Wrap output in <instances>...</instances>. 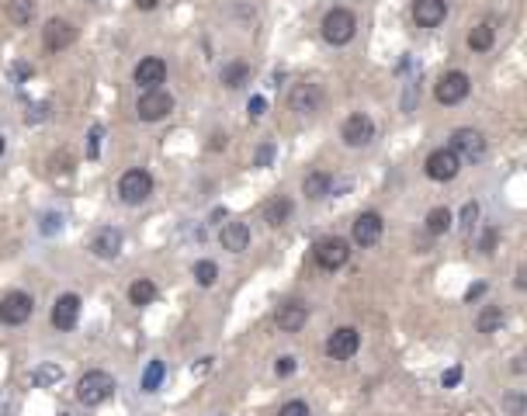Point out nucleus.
Instances as JSON below:
<instances>
[{
    "label": "nucleus",
    "instance_id": "51",
    "mask_svg": "<svg viewBox=\"0 0 527 416\" xmlns=\"http://www.w3.org/2000/svg\"><path fill=\"white\" fill-rule=\"evenodd\" d=\"M59 416H66V413H59Z\"/></svg>",
    "mask_w": 527,
    "mask_h": 416
},
{
    "label": "nucleus",
    "instance_id": "46",
    "mask_svg": "<svg viewBox=\"0 0 527 416\" xmlns=\"http://www.w3.org/2000/svg\"><path fill=\"white\" fill-rule=\"evenodd\" d=\"M25 77H32V66H28V63H18V66H14V80L21 83Z\"/></svg>",
    "mask_w": 527,
    "mask_h": 416
},
{
    "label": "nucleus",
    "instance_id": "41",
    "mask_svg": "<svg viewBox=\"0 0 527 416\" xmlns=\"http://www.w3.org/2000/svg\"><path fill=\"white\" fill-rule=\"evenodd\" d=\"M264 108H267V101H264V97H250V118H260V115H264Z\"/></svg>",
    "mask_w": 527,
    "mask_h": 416
},
{
    "label": "nucleus",
    "instance_id": "10",
    "mask_svg": "<svg viewBox=\"0 0 527 416\" xmlns=\"http://www.w3.org/2000/svg\"><path fill=\"white\" fill-rule=\"evenodd\" d=\"M347 260H351V243H347V240L326 236V240L316 243V264H320L323 271H340Z\"/></svg>",
    "mask_w": 527,
    "mask_h": 416
},
{
    "label": "nucleus",
    "instance_id": "7",
    "mask_svg": "<svg viewBox=\"0 0 527 416\" xmlns=\"http://www.w3.org/2000/svg\"><path fill=\"white\" fill-rule=\"evenodd\" d=\"M468 90H472V80H468V73H461V70H451L444 73L441 80L434 83V97H437V104H461L465 97H468Z\"/></svg>",
    "mask_w": 527,
    "mask_h": 416
},
{
    "label": "nucleus",
    "instance_id": "13",
    "mask_svg": "<svg viewBox=\"0 0 527 416\" xmlns=\"http://www.w3.org/2000/svg\"><path fill=\"white\" fill-rule=\"evenodd\" d=\"M52 326L59 333H70L77 326V319H80V295H73V291H66V295H59L56 302H52Z\"/></svg>",
    "mask_w": 527,
    "mask_h": 416
},
{
    "label": "nucleus",
    "instance_id": "3",
    "mask_svg": "<svg viewBox=\"0 0 527 416\" xmlns=\"http://www.w3.org/2000/svg\"><path fill=\"white\" fill-rule=\"evenodd\" d=\"M153 195V173L150 170H125L119 177V198L125 205H143L146 198Z\"/></svg>",
    "mask_w": 527,
    "mask_h": 416
},
{
    "label": "nucleus",
    "instance_id": "4",
    "mask_svg": "<svg viewBox=\"0 0 527 416\" xmlns=\"http://www.w3.org/2000/svg\"><path fill=\"white\" fill-rule=\"evenodd\" d=\"M35 312V298L28 291H7L0 298V323L4 326H25Z\"/></svg>",
    "mask_w": 527,
    "mask_h": 416
},
{
    "label": "nucleus",
    "instance_id": "39",
    "mask_svg": "<svg viewBox=\"0 0 527 416\" xmlns=\"http://www.w3.org/2000/svg\"><path fill=\"white\" fill-rule=\"evenodd\" d=\"M295 368H298V361H295L291 354H281V357H278V365H274V372L281 374V378H288V374H295Z\"/></svg>",
    "mask_w": 527,
    "mask_h": 416
},
{
    "label": "nucleus",
    "instance_id": "45",
    "mask_svg": "<svg viewBox=\"0 0 527 416\" xmlns=\"http://www.w3.org/2000/svg\"><path fill=\"white\" fill-rule=\"evenodd\" d=\"M483 295H486V281H479V285H472L465 298H468V302H475V298H483Z\"/></svg>",
    "mask_w": 527,
    "mask_h": 416
},
{
    "label": "nucleus",
    "instance_id": "20",
    "mask_svg": "<svg viewBox=\"0 0 527 416\" xmlns=\"http://www.w3.org/2000/svg\"><path fill=\"white\" fill-rule=\"evenodd\" d=\"M219 243H222V250H229V253H243L250 247V226L246 222H226L222 233H219Z\"/></svg>",
    "mask_w": 527,
    "mask_h": 416
},
{
    "label": "nucleus",
    "instance_id": "36",
    "mask_svg": "<svg viewBox=\"0 0 527 416\" xmlns=\"http://www.w3.org/2000/svg\"><path fill=\"white\" fill-rule=\"evenodd\" d=\"M274 142H264V146H257V157H253V166H271L274 164Z\"/></svg>",
    "mask_w": 527,
    "mask_h": 416
},
{
    "label": "nucleus",
    "instance_id": "14",
    "mask_svg": "<svg viewBox=\"0 0 527 416\" xmlns=\"http://www.w3.org/2000/svg\"><path fill=\"white\" fill-rule=\"evenodd\" d=\"M132 80L139 90H153V87H160L166 80V63H163L160 56H146V59H139L135 63V70H132Z\"/></svg>",
    "mask_w": 527,
    "mask_h": 416
},
{
    "label": "nucleus",
    "instance_id": "32",
    "mask_svg": "<svg viewBox=\"0 0 527 416\" xmlns=\"http://www.w3.org/2000/svg\"><path fill=\"white\" fill-rule=\"evenodd\" d=\"M475 226H479V205H475V202H465L461 215H458V229H461V236H468Z\"/></svg>",
    "mask_w": 527,
    "mask_h": 416
},
{
    "label": "nucleus",
    "instance_id": "5",
    "mask_svg": "<svg viewBox=\"0 0 527 416\" xmlns=\"http://www.w3.org/2000/svg\"><path fill=\"white\" fill-rule=\"evenodd\" d=\"M447 146L461 157V164H479L486 157V135L479 128H454Z\"/></svg>",
    "mask_w": 527,
    "mask_h": 416
},
{
    "label": "nucleus",
    "instance_id": "47",
    "mask_svg": "<svg viewBox=\"0 0 527 416\" xmlns=\"http://www.w3.org/2000/svg\"><path fill=\"white\" fill-rule=\"evenodd\" d=\"M135 7H139V11H157L160 0H135Z\"/></svg>",
    "mask_w": 527,
    "mask_h": 416
},
{
    "label": "nucleus",
    "instance_id": "9",
    "mask_svg": "<svg viewBox=\"0 0 527 416\" xmlns=\"http://www.w3.org/2000/svg\"><path fill=\"white\" fill-rule=\"evenodd\" d=\"M73 42H77L73 21H66V18H49V21H45V28H42V45H45V52H63V49H70Z\"/></svg>",
    "mask_w": 527,
    "mask_h": 416
},
{
    "label": "nucleus",
    "instance_id": "2",
    "mask_svg": "<svg viewBox=\"0 0 527 416\" xmlns=\"http://www.w3.org/2000/svg\"><path fill=\"white\" fill-rule=\"evenodd\" d=\"M115 396V378L108 372H101V368H94V372H87L77 381V399H80L83 406H101V403H108Z\"/></svg>",
    "mask_w": 527,
    "mask_h": 416
},
{
    "label": "nucleus",
    "instance_id": "12",
    "mask_svg": "<svg viewBox=\"0 0 527 416\" xmlns=\"http://www.w3.org/2000/svg\"><path fill=\"white\" fill-rule=\"evenodd\" d=\"M288 108L295 115H316L323 108V87L320 83H295V90L288 94Z\"/></svg>",
    "mask_w": 527,
    "mask_h": 416
},
{
    "label": "nucleus",
    "instance_id": "37",
    "mask_svg": "<svg viewBox=\"0 0 527 416\" xmlns=\"http://www.w3.org/2000/svg\"><path fill=\"white\" fill-rule=\"evenodd\" d=\"M101 135H104L101 125H94L90 135H87V157H90V160H97V153H101Z\"/></svg>",
    "mask_w": 527,
    "mask_h": 416
},
{
    "label": "nucleus",
    "instance_id": "48",
    "mask_svg": "<svg viewBox=\"0 0 527 416\" xmlns=\"http://www.w3.org/2000/svg\"><path fill=\"white\" fill-rule=\"evenodd\" d=\"M510 372H527V354H524V357H514V365H510Z\"/></svg>",
    "mask_w": 527,
    "mask_h": 416
},
{
    "label": "nucleus",
    "instance_id": "27",
    "mask_svg": "<svg viewBox=\"0 0 527 416\" xmlns=\"http://www.w3.org/2000/svg\"><path fill=\"white\" fill-rule=\"evenodd\" d=\"M35 0H14L11 7H7V18L18 25V28H25V25H32V18H35Z\"/></svg>",
    "mask_w": 527,
    "mask_h": 416
},
{
    "label": "nucleus",
    "instance_id": "26",
    "mask_svg": "<svg viewBox=\"0 0 527 416\" xmlns=\"http://www.w3.org/2000/svg\"><path fill=\"white\" fill-rule=\"evenodd\" d=\"M492 45H496V32H492V25L483 21V25H475V28L468 32V49H472V52H489Z\"/></svg>",
    "mask_w": 527,
    "mask_h": 416
},
{
    "label": "nucleus",
    "instance_id": "30",
    "mask_svg": "<svg viewBox=\"0 0 527 416\" xmlns=\"http://www.w3.org/2000/svg\"><path fill=\"white\" fill-rule=\"evenodd\" d=\"M191 274H195V281H198L202 288H212V285L219 281V264H215V260H198V264L191 267Z\"/></svg>",
    "mask_w": 527,
    "mask_h": 416
},
{
    "label": "nucleus",
    "instance_id": "31",
    "mask_svg": "<svg viewBox=\"0 0 527 416\" xmlns=\"http://www.w3.org/2000/svg\"><path fill=\"white\" fill-rule=\"evenodd\" d=\"M56 381H63V368L59 365H42L32 372V385H56Z\"/></svg>",
    "mask_w": 527,
    "mask_h": 416
},
{
    "label": "nucleus",
    "instance_id": "35",
    "mask_svg": "<svg viewBox=\"0 0 527 416\" xmlns=\"http://www.w3.org/2000/svg\"><path fill=\"white\" fill-rule=\"evenodd\" d=\"M42 236H52V233H59L63 229V215H56V212H45L42 215Z\"/></svg>",
    "mask_w": 527,
    "mask_h": 416
},
{
    "label": "nucleus",
    "instance_id": "15",
    "mask_svg": "<svg viewBox=\"0 0 527 416\" xmlns=\"http://www.w3.org/2000/svg\"><path fill=\"white\" fill-rule=\"evenodd\" d=\"M274 323H278V330L281 333H298L305 323H309V309H305V302H298V298L281 302L278 312H274Z\"/></svg>",
    "mask_w": 527,
    "mask_h": 416
},
{
    "label": "nucleus",
    "instance_id": "42",
    "mask_svg": "<svg viewBox=\"0 0 527 416\" xmlns=\"http://www.w3.org/2000/svg\"><path fill=\"white\" fill-rule=\"evenodd\" d=\"M514 288L527 291V264H524V267H517V274H514Z\"/></svg>",
    "mask_w": 527,
    "mask_h": 416
},
{
    "label": "nucleus",
    "instance_id": "8",
    "mask_svg": "<svg viewBox=\"0 0 527 416\" xmlns=\"http://www.w3.org/2000/svg\"><path fill=\"white\" fill-rule=\"evenodd\" d=\"M358 347H361V333L354 326H337L323 343L326 357H333V361H351L358 354Z\"/></svg>",
    "mask_w": 527,
    "mask_h": 416
},
{
    "label": "nucleus",
    "instance_id": "21",
    "mask_svg": "<svg viewBox=\"0 0 527 416\" xmlns=\"http://www.w3.org/2000/svg\"><path fill=\"white\" fill-rule=\"evenodd\" d=\"M291 212H295V202H291L288 195H274V198L264 205V222H267V226H284V222L291 219Z\"/></svg>",
    "mask_w": 527,
    "mask_h": 416
},
{
    "label": "nucleus",
    "instance_id": "24",
    "mask_svg": "<svg viewBox=\"0 0 527 416\" xmlns=\"http://www.w3.org/2000/svg\"><path fill=\"white\" fill-rule=\"evenodd\" d=\"M246 80H250V63H243V59H233V63H226V66H222V87H229V90H240Z\"/></svg>",
    "mask_w": 527,
    "mask_h": 416
},
{
    "label": "nucleus",
    "instance_id": "28",
    "mask_svg": "<svg viewBox=\"0 0 527 416\" xmlns=\"http://www.w3.org/2000/svg\"><path fill=\"white\" fill-rule=\"evenodd\" d=\"M163 374H166V365H163L160 357L146 365V372H143V392H146V396H153V392L160 389V385H163Z\"/></svg>",
    "mask_w": 527,
    "mask_h": 416
},
{
    "label": "nucleus",
    "instance_id": "1",
    "mask_svg": "<svg viewBox=\"0 0 527 416\" xmlns=\"http://www.w3.org/2000/svg\"><path fill=\"white\" fill-rule=\"evenodd\" d=\"M320 32H323V42H329V45H347L358 35V18H354L351 7H333V11L323 14Z\"/></svg>",
    "mask_w": 527,
    "mask_h": 416
},
{
    "label": "nucleus",
    "instance_id": "6",
    "mask_svg": "<svg viewBox=\"0 0 527 416\" xmlns=\"http://www.w3.org/2000/svg\"><path fill=\"white\" fill-rule=\"evenodd\" d=\"M170 111H174V94H166L163 87H153V90L139 94V104H135L139 122H163Z\"/></svg>",
    "mask_w": 527,
    "mask_h": 416
},
{
    "label": "nucleus",
    "instance_id": "18",
    "mask_svg": "<svg viewBox=\"0 0 527 416\" xmlns=\"http://www.w3.org/2000/svg\"><path fill=\"white\" fill-rule=\"evenodd\" d=\"M382 233H385V222H382L378 212H361L358 215V222H354V243L358 247H375L382 240Z\"/></svg>",
    "mask_w": 527,
    "mask_h": 416
},
{
    "label": "nucleus",
    "instance_id": "17",
    "mask_svg": "<svg viewBox=\"0 0 527 416\" xmlns=\"http://www.w3.org/2000/svg\"><path fill=\"white\" fill-rule=\"evenodd\" d=\"M340 135H344V142L347 146H354V149H365L368 142L375 139V122L368 118V115H351L344 128H340Z\"/></svg>",
    "mask_w": 527,
    "mask_h": 416
},
{
    "label": "nucleus",
    "instance_id": "33",
    "mask_svg": "<svg viewBox=\"0 0 527 416\" xmlns=\"http://www.w3.org/2000/svg\"><path fill=\"white\" fill-rule=\"evenodd\" d=\"M503 410H507V416H524L527 396L524 392H507V396H503Z\"/></svg>",
    "mask_w": 527,
    "mask_h": 416
},
{
    "label": "nucleus",
    "instance_id": "16",
    "mask_svg": "<svg viewBox=\"0 0 527 416\" xmlns=\"http://www.w3.org/2000/svg\"><path fill=\"white\" fill-rule=\"evenodd\" d=\"M90 253L97 260H115L122 253V229L115 226H101L94 236H90Z\"/></svg>",
    "mask_w": 527,
    "mask_h": 416
},
{
    "label": "nucleus",
    "instance_id": "34",
    "mask_svg": "<svg viewBox=\"0 0 527 416\" xmlns=\"http://www.w3.org/2000/svg\"><path fill=\"white\" fill-rule=\"evenodd\" d=\"M496 247H499V229H492V226H489L486 233L479 236V253L492 257V253H496Z\"/></svg>",
    "mask_w": 527,
    "mask_h": 416
},
{
    "label": "nucleus",
    "instance_id": "43",
    "mask_svg": "<svg viewBox=\"0 0 527 416\" xmlns=\"http://www.w3.org/2000/svg\"><path fill=\"white\" fill-rule=\"evenodd\" d=\"M45 118V104H35V108H28V115H25V122H42Z\"/></svg>",
    "mask_w": 527,
    "mask_h": 416
},
{
    "label": "nucleus",
    "instance_id": "38",
    "mask_svg": "<svg viewBox=\"0 0 527 416\" xmlns=\"http://www.w3.org/2000/svg\"><path fill=\"white\" fill-rule=\"evenodd\" d=\"M278 416H309V406L302 403V399H291V403H284Z\"/></svg>",
    "mask_w": 527,
    "mask_h": 416
},
{
    "label": "nucleus",
    "instance_id": "50",
    "mask_svg": "<svg viewBox=\"0 0 527 416\" xmlns=\"http://www.w3.org/2000/svg\"><path fill=\"white\" fill-rule=\"evenodd\" d=\"M4 149H7V139H4V135H0V157H4Z\"/></svg>",
    "mask_w": 527,
    "mask_h": 416
},
{
    "label": "nucleus",
    "instance_id": "11",
    "mask_svg": "<svg viewBox=\"0 0 527 416\" xmlns=\"http://www.w3.org/2000/svg\"><path fill=\"white\" fill-rule=\"evenodd\" d=\"M458 170H461V157H458L451 146H447V149H434V153L427 157V164H423V173H427L430 181H454Z\"/></svg>",
    "mask_w": 527,
    "mask_h": 416
},
{
    "label": "nucleus",
    "instance_id": "23",
    "mask_svg": "<svg viewBox=\"0 0 527 416\" xmlns=\"http://www.w3.org/2000/svg\"><path fill=\"white\" fill-rule=\"evenodd\" d=\"M503 323H507V312H503V305H483V312L475 316V330L479 333H499L503 330Z\"/></svg>",
    "mask_w": 527,
    "mask_h": 416
},
{
    "label": "nucleus",
    "instance_id": "49",
    "mask_svg": "<svg viewBox=\"0 0 527 416\" xmlns=\"http://www.w3.org/2000/svg\"><path fill=\"white\" fill-rule=\"evenodd\" d=\"M208 368H212V357H202V361L195 365V374H205V372H208Z\"/></svg>",
    "mask_w": 527,
    "mask_h": 416
},
{
    "label": "nucleus",
    "instance_id": "40",
    "mask_svg": "<svg viewBox=\"0 0 527 416\" xmlns=\"http://www.w3.org/2000/svg\"><path fill=\"white\" fill-rule=\"evenodd\" d=\"M461 378H465V368H461V365H454V368H447V372H444L441 385H444V389H454V385H458Z\"/></svg>",
    "mask_w": 527,
    "mask_h": 416
},
{
    "label": "nucleus",
    "instance_id": "44",
    "mask_svg": "<svg viewBox=\"0 0 527 416\" xmlns=\"http://www.w3.org/2000/svg\"><path fill=\"white\" fill-rule=\"evenodd\" d=\"M416 108V83L409 87V94H403V111H413Z\"/></svg>",
    "mask_w": 527,
    "mask_h": 416
},
{
    "label": "nucleus",
    "instance_id": "19",
    "mask_svg": "<svg viewBox=\"0 0 527 416\" xmlns=\"http://www.w3.org/2000/svg\"><path fill=\"white\" fill-rule=\"evenodd\" d=\"M447 18V0H413V21L420 28H441Z\"/></svg>",
    "mask_w": 527,
    "mask_h": 416
},
{
    "label": "nucleus",
    "instance_id": "29",
    "mask_svg": "<svg viewBox=\"0 0 527 416\" xmlns=\"http://www.w3.org/2000/svg\"><path fill=\"white\" fill-rule=\"evenodd\" d=\"M423 222H427V233H430V236H444L447 229H451V212H447V208H430Z\"/></svg>",
    "mask_w": 527,
    "mask_h": 416
},
{
    "label": "nucleus",
    "instance_id": "22",
    "mask_svg": "<svg viewBox=\"0 0 527 416\" xmlns=\"http://www.w3.org/2000/svg\"><path fill=\"white\" fill-rule=\"evenodd\" d=\"M333 191V177L326 173V170H313L309 177H305V184H302V195L309 198V202H320Z\"/></svg>",
    "mask_w": 527,
    "mask_h": 416
},
{
    "label": "nucleus",
    "instance_id": "25",
    "mask_svg": "<svg viewBox=\"0 0 527 416\" xmlns=\"http://www.w3.org/2000/svg\"><path fill=\"white\" fill-rule=\"evenodd\" d=\"M128 302L139 305V309H143V305H153V302H157V285H153L150 278H135V281L128 285Z\"/></svg>",
    "mask_w": 527,
    "mask_h": 416
}]
</instances>
